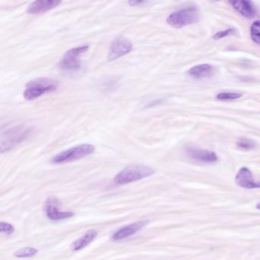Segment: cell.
I'll use <instances>...</instances> for the list:
<instances>
[{
  "instance_id": "cell-18",
  "label": "cell",
  "mask_w": 260,
  "mask_h": 260,
  "mask_svg": "<svg viewBox=\"0 0 260 260\" xmlns=\"http://www.w3.org/2000/svg\"><path fill=\"white\" fill-rule=\"evenodd\" d=\"M242 96L241 93L239 92H220L217 95L216 98L221 101H231L240 99Z\"/></svg>"
},
{
  "instance_id": "cell-1",
  "label": "cell",
  "mask_w": 260,
  "mask_h": 260,
  "mask_svg": "<svg viewBox=\"0 0 260 260\" xmlns=\"http://www.w3.org/2000/svg\"><path fill=\"white\" fill-rule=\"evenodd\" d=\"M58 81L51 78L42 77L29 81L25 86L23 96L26 100L33 101L48 92L57 90Z\"/></svg>"
},
{
  "instance_id": "cell-13",
  "label": "cell",
  "mask_w": 260,
  "mask_h": 260,
  "mask_svg": "<svg viewBox=\"0 0 260 260\" xmlns=\"http://www.w3.org/2000/svg\"><path fill=\"white\" fill-rule=\"evenodd\" d=\"M230 3L232 5L233 8L246 18H253L255 16L256 9L252 2L246 0H234Z\"/></svg>"
},
{
  "instance_id": "cell-16",
  "label": "cell",
  "mask_w": 260,
  "mask_h": 260,
  "mask_svg": "<svg viewBox=\"0 0 260 260\" xmlns=\"http://www.w3.org/2000/svg\"><path fill=\"white\" fill-rule=\"evenodd\" d=\"M38 254V251L33 247H25V248L21 249L19 251H16L14 254L15 257L18 258H30L34 257Z\"/></svg>"
},
{
  "instance_id": "cell-11",
  "label": "cell",
  "mask_w": 260,
  "mask_h": 260,
  "mask_svg": "<svg viewBox=\"0 0 260 260\" xmlns=\"http://www.w3.org/2000/svg\"><path fill=\"white\" fill-rule=\"evenodd\" d=\"M147 224H148V221H142L133 223V224H130V225L126 226V227L119 229L117 232L115 233L113 236H112V239H113L114 241L124 240V239L127 238V237L138 232Z\"/></svg>"
},
{
  "instance_id": "cell-21",
  "label": "cell",
  "mask_w": 260,
  "mask_h": 260,
  "mask_svg": "<svg viewBox=\"0 0 260 260\" xmlns=\"http://www.w3.org/2000/svg\"><path fill=\"white\" fill-rule=\"evenodd\" d=\"M234 29L224 30V31H221V32L216 33L215 35L213 36V38L215 40L221 39V38H224V37L227 36V35H231V34L234 33Z\"/></svg>"
},
{
  "instance_id": "cell-20",
  "label": "cell",
  "mask_w": 260,
  "mask_h": 260,
  "mask_svg": "<svg viewBox=\"0 0 260 260\" xmlns=\"http://www.w3.org/2000/svg\"><path fill=\"white\" fill-rule=\"evenodd\" d=\"M15 229L12 224H8L6 222L0 223V231L1 233H5L7 235L13 234Z\"/></svg>"
},
{
  "instance_id": "cell-8",
  "label": "cell",
  "mask_w": 260,
  "mask_h": 260,
  "mask_svg": "<svg viewBox=\"0 0 260 260\" xmlns=\"http://www.w3.org/2000/svg\"><path fill=\"white\" fill-rule=\"evenodd\" d=\"M59 201L56 197H48L45 202V211L48 218L52 221H61L74 215L71 211H60Z\"/></svg>"
},
{
  "instance_id": "cell-2",
  "label": "cell",
  "mask_w": 260,
  "mask_h": 260,
  "mask_svg": "<svg viewBox=\"0 0 260 260\" xmlns=\"http://www.w3.org/2000/svg\"><path fill=\"white\" fill-rule=\"evenodd\" d=\"M154 173L155 170L153 168L143 165L128 166L116 175L115 182L118 185L129 184L147 178Z\"/></svg>"
},
{
  "instance_id": "cell-12",
  "label": "cell",
  "mask_w": 260,
  "mask_h": 260,
  "mask_svg": "<svg viewBox=\"0 0 260 260\" xmlns=\"http://www.w3.org/2000/svg\"><path fill=\"white\" fill-rule=\"evenodd\" d=\"M187 153L193 160H196V161L212 163H215L217 160V156L216 153L210 150L190 148L187 150Z\"/></svg>"
},
{
  "instance_id": "cell-9",
  "label": "cell",
  "mask_w": 260,
  "mask_h": 260,
  "mask_svg": "<svg viewBox=\"0 0 260 260\" xmlns=\"http://www.w3.org/2000/svg\"><path fill=\"white\" fill-rule=\"evenodd\" d=\"M61 3L60 0H38L28 5L26 12L30 15H40L51 11Z\"/></svg>"
},
{
  "instance_id": "cell-15",
  "label": "cell",
  "mask_w": 260,
  "mask_h": 260,
  "mask_svg": "<svg viewBox=\"0 0 260 260\" xmlns=\"http://www.w3.org/2000/svg\"><path fill=\"white\" fill-rule=\"evenodd\" d=\"M97 235V231H95V230H90V231H87L82 237H81L80 238L77 239L74 242L72 243L71 248H72L73 251H80V250L87 247L90 243L94 241Z\"/></svg>"
},
{
  "instance_id": "cell-14",
  "label": "cell",
  "mask_w": 260,
  "mask_h": 260,
  "mask_svg": "<svg viewBox=\"0 0 260 260\" xmlns=\"http://www.w3.org/2000/svg\"><path fill=\"white\" fill-rule=\"evenodd\" d=\"M214 66L211 65H199L193 66L189 70V74L196 79L210 77L214 74Z\"/></svg>"
},
{
  "instance_id": "cell-7",
  "label": "cell",
  "mask_w": 260,
  "mask_h": 260,
  "mask_svg": "<svg viewBox=\"0 0 260 260\" xmlns=\"http://www.w3.org/2000/svg\"><path fill=\"white\" fill-rule=\"evenodd\" d=\"M133 50V44L130 40L124 37H117L112 41L109 48L108 61H114L130 53Z\"/></svg>"
},
{
  "instance_id": "cell-5",
  "label": "cell",
  "mask_w": 260,
  "mask_h": 260,
  "mask_svg": "<svg viewBox=\"0 0 260 260\" xmlns=\"http://www.w3.org/2000/svg\"><path fill=\"white\" fill-rule=\"evenodd\" d=\"M199 18L198 11L195 7L182 8L169 15L166 22L175 28H181L197 22Z\"/></svg>"
},
{
  "instance_id": "cell-17",
  "label": "cell",
  "mask_w": 260,
  "mask_h": 260,
  "mask_svg": "<svg viewBox=\"0 0 260 260\" xmlns=\"http://www.w3.org/2000/svg\"><path fill=\"white\" fill-rule=\"evenodd\" d=\"M251 38L257 44H260V20H257L251 25Z\"/></svg>"
},
{
  "instance_id": "cell-19",
  "label": "cell",
  "mask_w": 260,
  "mask_h": 260,
  "mask_svg": "<svg viewBox=\"0 0 260 260\" xmlns=\"http://www.w3.org/2000/svg\"><path fill=\"white\" fill-rule=\"evenodd\" d=\"M237 147L244 150H252L255 147V143L250 139L242 138L237 143Z\"/></svg>"
},
{
  "instance_id": "cell-6",
  "label": "cell",
  "mask_w": 260,
  "mask_h": 260,
  "mask_svg": "<svg viewBox=\"0 0 260 260\" xmlns=\"http://www.w3.org/2000/svg\"><path fill=\"white\" fill-rule=\"evenodd\" d=\"M89 50L88 45H82L71 48L66 51L62 59L60 61L59 67L66 72H75L79 70L82 65L81 57Z\"/></svg>"
},
{
  "instance_id": "cell-23",
  "label": "cell",
  "mask_w": 260,
  "mask_h": 260,
  "mask_svg": "<svg viewBox=\"0 0 260 260\" xmlns=\"http://www.w3.org/2000/svg\"><path fill=\"white\" fill-rule=\"evenodd\" d=\"M257 209L260 210V202L257 204Z\"/></svg>"
},
{
  "instance_id": "cell-3",
  "label": "cell",
  "mask_w": 260,
  "mask_h": 260,
  "mask_svg": "<svg viewBox=\"0 0 260 260\" xmlns=\"http://www.w3.org/2000/svg\"><path fill=\"white\" fill-rule=\"evenodd\" d=\"M30 129L24 126H14L2 132L0 150L1 153L9 151L28 136Z\"/></svg>"
},
{
  "instance_id": "cell-10",
  "label": "cell",
  "mask_w": 260,
  "mask_h": 260,
  "mask_svg": "<svg viewBox=\"0 0 260 260\" xmlns=\"http://www.w3.org/2000/svg\"><path fill=\"white\" fill-rule=\"evenodd\" d=\"M235 182L237 185L242 188L253 190V189H260V182H256L251 170L247 167L240 169L236 175Z\"/></svg>"
},
{
  "instance_id": "cell-4",
  "label": "cell",
  "mask_w": 260,
  "mask_h": 260,
  "mask_svg": "<svg viewBox=\"0 0 260 260\" xmlns=\"http://www.w3.org/2000/svg\"><path fill=\"white\" fill-rule=\"evenodd\" d=\"M95 152V147L89 143L77 145L68 150L61 152L51 159V162L55 164L70 163L76 161L92 154Z\"/></svg>"
},
{
  "instance_id": "cell-22",
  "label": "cell",
  "mask_w": 260,
  "mask_h": 260,
  "mask_svg": "<svg viewBox=\"0 0 260 260\" xmlns=\"http://www.w3.org/2000/svg\"><path fill=\"white\" fill-rule=\"evenodd\" d=\"M144 2L143 1H130V2H129V4L131 5H142V4L144 3Z\"/></svg>"
}]
</instances>
